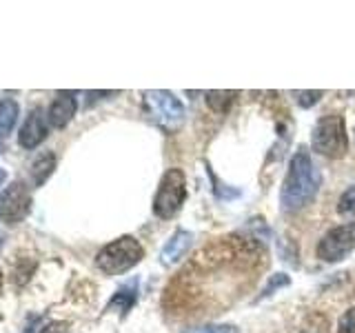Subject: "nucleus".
<instances>
[{
  "instance_id": "nucleus-1",
  "label": "nucleus",
  "mask_w": 355,
  "mask_h": 333,
  "mask_svg": "<svg viewBox=\"0 0 355 333\" xmlns=\"http://www.w3.org/2000/svg\"><path fill=\"white\" fill-rule=\"evenodd\" d=\"M320 171L304 147H300L288 162V171L280 189V203L284 211H300L315 198L320 189Z\"/></svg>"
},
{
  "instance_id": "nucleus-2",
  "label": "nucleus",
  "mask_w": 355,
  "mask_h": 333,
  "mask_svg": "<svg viewBox=\"0 0 355 333\" xmlns=\"http://www.w3.org/2000/svg\"><path fill=\"white\" fill-rule=\"evenodd\" d=\"M142 244L133 236H120L118 240L109 242L96 255V266L107 275H120L133 269L142 260Z\"/></svg>"
},
{
  "instance_id": "nucleus-3",
  "label": "nucleus",
  "mask_w": 355,
  "mask_h": 333,
  "mask_svg": "<svg viewBox=\"0 0 355 333\" xmlns=\"http://www.w3.org/2000/svg\"><path fill=\"white\" fill-rule=\"evenodd\" d=\"M311 147L324 158H340V155L347 153L349 140L344 118L340 114L322 116L311 131Z\"/></svg>"
},
{
  "instance_id": "nucleus-4",
  "label": "nucleus",
  "mask_w": 355,
  "mask_h": 333,
  "mask_svg": "<svg viewBox=\"0 0 355 333\" xmlns=\"http://www.w3.org/2000/svg\"><path fill=\"white\" fill-rule=\"evenodd\" d=\"M144 109L155 125L169 133L178 131L184 122V105L175 98V94L164 89L144 92Z\"/></svg>"
},
{
  "instance_id": "nucleus-5",
  "label": "nucleus",
  "mask_w": 355,
  "mask_h": 333,
  "mask_svg": "<svg viewBox=\"0 0 355 333\" xmlns=\"http://www.w3.org/2000/svg\"><path fill=\"white\" fill-rule=\"evenodd\" d=\"M187 198V182L182 169H166L160 178L158 191L153 196V214L160 220L173 218L182 209V203Z\"/></svg>"
},
{
  "instance_id": "nucleus-6",
  "label": "nucleus",
  "mask_w": 355,
  "mask_h": 333,
  "mask_svg": "<svg viewBox=\"0 0 355 333\" xmlns=\"http://www.w3.org/2000/svg\"><path fill=\"white\" fill-rule=\"evenodd\" d=\"M355 251V222H344L324 233L318 242L315 255L322 262H340Z\"/></svg>"
},
{
  "instance_id": "nucleus-7",
  "label": "nucleus",
  "mask_w": 355,
  "mask_h": 333,
  "mask_svg": "<svg viewBox=\"0 0 355 333\" xmlns=\"http://www.w3.org/2000/svg\"><path fill=\"white\" fill-rule=\"evenodd\" d=\"M31 209V194L25 182H11L5 187V191L0 194V220L5 225H18L27 218Z\"/></svg>"
},
{
  "instance_id": "nucleus-8",
  "label": "nucleus",
  "mask_w": 355,
  "mask_h": 333,
  "mask_svg": "<svg viewBox=\"0 0 355 333\" xmlns=\"http://www.w3.org/2000/svg\"><path fill=\"white\" fill-rule=\"evenodd\" d=\"M44 138H47V120L40 109H31L18 131V142L25 149H36Z\"/></svg>"
},
{
  "instance_id": "nucleus-9",
  "label": "nucleus",
  "mask_w": 355,
  "mask_h": 333,
  "mask_svg": "<svg viewBox=\"0 0 355 333\" xmlns=\"http://www.w3.org/2000/svg\"><path fill=\"white\" fill-rule=\"evenodd\" d=\"M76 94L71 92H58L55 100L49 107V114H47V120L53 129H62L67 122H69L76 114Z\"/></svg>"
},
{
  "instance_id": "nucleus-10",
  "label": "nucleus",
  "mask_w": 355,
  "mask_h": 333,
  "mask_svg": "<svg viewBox=\"0 0 355 333\" xmlns=\"http://www.w3.org/2000/svg\"><path fill=\"white\" fill-rule=\"evenodd\" d=\"M191 242H193V233L191 231L178 229L173 236L166 240V244H164V249H162V262H166V264L178 262L189 251Z\"/></svg>"
},
{
  "instance_id": "nucleus-11",
  "label": "nucleus",
  "mask_w": 355,
  "mask_h": 333,
  "mask_svg": "<svg viewBox=\"0 0 355 333\" xmlns=\"http://www.w3.org/2000/svg\"><path fill=\"white\" fill-rule=\"evenodd\" d=\"M18 103L14 98H0V138H5L16 127L18 120Z\"/></svg>"
},
{
  "instance_id": "nucleus-12",
  "label": "nucleus",
  "mask_w": 355,
  "mask_h": 333,
  "mask_svg": "<svg viewBox=\"0 0 355 333\" xmlns=\"http://www.w3.org/2000/svg\"><path fill=\"white\" fill-rule=\"evenodd\" d=\"M55 169V155L53 153H40L36 162L31 164V178H33V185L36 187H42L44 182H47V178L53 173Z\"/></svg>"
},
{
  "instance_id": "nucleus-13",
  "label": "nucleus",
  "mask_w": 355,
  "mask_h": 333,
  "mask_svg": "<svg viewBox=\"0 0 355 333\" xmlns=\"http://www.w3.org/2000/svg\"><path fill=\"white\" fill-rule=\"evenodd\" d=\"M236 98H238L236 92H216V89L205 94L209 109L214 111V114H220V116L229 114V109L233 107V103H236Z\"/></svg>"
},
{
  "instance_id": "nucleus-14",
  "label": "nucleus",
  "mask_w": 355,
  "mask_h": 333,
  "mask_svg": "<svg viewBox=\"0 0 355 333\" xmlns=\"http://www.w3.org/2000/svg\"><path fill=\"white\" fill-rule=\"evenodd\" d=\"M136 296H138V287H136V282H131V284H127V287H122V289H118V293L111 298V302H109V311L111 309H118L122 316L127 314V311L133 307V302H136Z\"/></svg>"
},
{
  "instance_id": "nucleus-15",
  "label": "nucleus",
  "mask_w": 355,
  "mask_h": 333,
  "mask_svg": "<svg viewBox=\"0 0 355 333\" xmlns=\"http://www.w3.org/2000/svg\"><path fill=\"white\" fill-rule=\"evenodd\" d=\"M327 318L320 314H311L309 318H304V322L295 329V333H327Z\"/></svg>"
},
{
  "instance_id": "nucleus-16",
  "label": "nucleus",
  "mask_w": 355,
  "mask_h": 333,
  "mask_svg": "<svg viewBox=\"0 0 355 333\" xmlns=\"http://www.w3.org/2000/svg\"><path fill=\"white\" fill-rule=\"evenodd\" d=\"M338 211L344 216H355V185H351L347 191L340 196Z\"/></svg>"
},
{
  "instance_id": "nucleus-17",
  "label": "nucleus",
  "mask_w": 355,
  "mask_h": 333,
  "mask_svg": "<svg viewBox=\"0 0 355 333\" xmlns=\"http://www.w3.org/2000/svg\"><path fill=\"white\" fill-rule=\"evenodd\" d=\"M184 333H240V331L233 325H198L187 329Z\"/></svg>"
},
{
  "instance_id": "nucleus-18",
  "label": "nucleus",
  "mask_w": 355,
  "mask_h": 333,
  "mask_svg": "<svg viewBox=\"0 0 355 333\" xmlns=\"http://www.w3.org/2000/svg\"><path fill=\"white\" fill-rule=\"evenodd\" d=\"M324 96L322 92H293V98H295V103L302 107V109H309V107H313L318 100Z\"/></svg>"
},
{
  "instance_id": "nucleus-19",
  "label": "nucleus",
  "mask_w": 355,
  "mask_h": 333,
  "mask_svg": "<svg viewBox=\"0 0 355 333\" xmlns=\"http://www.w3.org/2000/svg\"><path fill=\"white\" fill-rule=\"evenodd\" d=\"M338 333H355V307L344 311L338 325Z\"/></svg>"
},
{
  "instance_id": "nucleus-20",
  "label": "nucleus",
  "mask_w": 355,
  "mask_h": 333,
  "mask_svg": "<svg viewBox=\"0 0 355 333\" xmlns=\"http://www.w3.org/2000/svg\"><path fill=\"white\" fill-rule=\"evenodd\" d=\"M288 282H291V280H288V275H284V273H275V275H271L269 284H266V287H264V291H262V298H264V296H271L273 291H277L280 287H286Z\"/></svg>"
},
{
  "instance_id": "nucleus-21",
  "label": "nucleus",
  "mask_w": 355,
  "mask_h": 333,
  "mask_svg": "<svg viewBox=\"0 0 355 333\" xmlns=\"http://www.w3.org/2000/svg\"><path fill=\"white\" fill-rule=\"evenodd\" d=\"M5 178H7L5 169H0V185H3V182H5Z\"/></svg>"
},
{
  "instance_id": "nucleus-22",
  "label": "nucleus",
  "mask_w": 355,
  "mask_h": 333,
  "mask_svg": "<svg viewBox=\"0 0 355 333\" xmlns=\"http://www.w3.org/2000/svg\"><path fill=\"white\" fill-rule=\"evenodd\" d=\"M0 291H3V271H0Z\"/></svg>"
},
{
  "instance_id": "nucleus-23",
  "label": "nucleus",
  "mask_w": 355,
  "mask_h": 333,
  "mask_svg": "<svg viewBox=\"0 0 355 333\" xmlns=\"http://www.w3.org/2000/svg\"><path fill=\"white\" fill-rule=\"evenodd\" d=\"M0 247H3V240H0Z\"/></svg>"
}]
</instances>
